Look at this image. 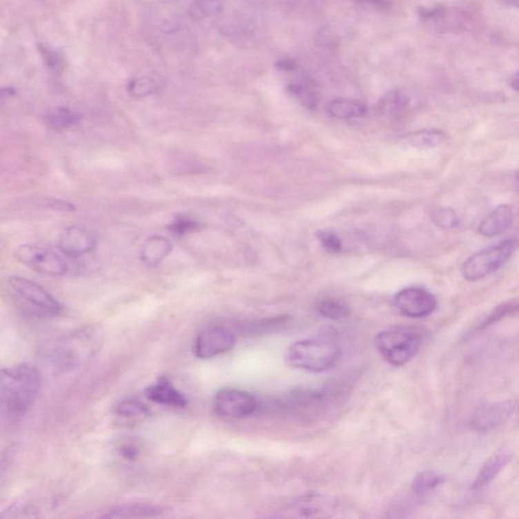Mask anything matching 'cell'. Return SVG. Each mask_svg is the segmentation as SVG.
I'll use <instances>...</instances> for the list:
<instances>
[{"mask_svg":"<svg viewBox=\"0 0 519 519\" xmlns=\"http://www.w3.org/2000/svg\"><path fill=\"white\" fill-rule=\"evenodd\" d=\"M41 374L31 364H19L1 371V413L4 422L21 420L34 405L41 389Z\"/></svg>","mask_w":519,"mask_h":519,"instance_id":"6da1fadb","label":"cell"},{"mask_svg":"<svg viewBox=\"0 0 519 519\" xmlns=\"http://www.w3.org/2000/svg\"><path fill=\"white\" fill-rule=\"evenodd\" d=\"M516 179H518V181L519 182V172L516 173Z\"/></svg>","mask_w":519,"mask_h":519,"instance_id":"74e56055","label":"cell"},{"mask_svg":"<svg viewBox=\"0 0 519 519\" xmlns=\"http://www.w3.org/2000/svg\"><path fill=\"white\" fill-rule=\"evenodd\" d=\"M17 261L39 273L50 276H61L68 267L66 262L53 251L32 244H21L14 252Z\"/></svg>","mask_w":519,"mask_h":519,"instance_id":"8992f818","label":"cell"},{"mask_svg":"<svg viewBox=\"0 0 519 519\" xmlns=\"http://www.w3.org/2000/svg\"><path fill=\"white\" fill-rule=\"evenodd\" d=\"M222 12V0H193L188 8V14L194 19L215 17Z\"/></svg>","mask_w":519,"mask_h":519,"instance_id":"603a6c76","label":"cell"},{"mask_svg":"<svg viewBox=\"0 0 519 519\" xmlns=\"http://www.w3.org/2000/svg\"><path fill=\"white\" fill-rule=\"evenodd\" d=\"M213 407L219 416L229 419L246 418L256 412L259 404L256 398L237 389H224L216 393Z\"/></svg>","mask_w":519,"mask_h":519,"instance_id":"52a82bcc","label":"cell"},{"mask_svg":"<svg viewBox=\"0 0 519 519\" xmlns=\"http://www.w3.org/2000/svg\"><path fill=\"white\" fill-rule=\"evenodd\" d=\"M432 220L436 226L443 229H453L460 224V218L453 209L449 207H439L432 212Z\"/></svg>","mask_w":519,"mask_h":519,"instance_id":"4316f807","label":"cell"},{"mask_svg":"<svg viewBox=\"0 0 519 519\" xmlns=\"http://www.w3.org/2000/svg\"><path fill=\"white\" fill-rule=\"evenodd\" d=\"M146 395L149 401L173 408L184 409L188 405L183 393H179L166 378H162L157 384L146 389Z\"/></svg>","mask_w":519,"mask_h":519,"instance_id":"4fadbf2b","label":"cell"},{"mask_svg":"<svg viewBox=\"0 0 519 519\" xmlns=\"http://www.w3.org/2000/svg\"><path fill=\"white\" fill-rule=\"evenodd\" d=\"M235 344V335L226 326H208L195 339L194 354L200 359L213 358L231 351Z\"/></svg>","mask_w":519,"mask_h":519,"instance_id":"ba28073f","label":"cell"},{"mask_svg":"<svg viewBox=\"0 0 519 519\" xmlns=\"http://www.w3.org/2000/svg\"><path fill=\"white\" fill-rule=\"evenodd\" d=\"M510 86L516 92H519V70L516 71L510 79Z\"/></svg>","mask_w":519,"mask_h":519,"instance_id":"836d02e7","label":"cell"},{"mask_svg":"<svg viewBox=\"0 0 519 519\" xmlns=\"http://www.w3.org/2000/svg\"><path fill=\"white\" fill-rule=\"evenodd\" d=\"M341 355L340 343L336 337L321 334L289 346L285 353V362L294 369L321 373L336 366Z\"/></svg>","mask_w":519,"mask_h":519,"instance_id":"7a4b0ae2","label":"cell"},{"mask_svg":"<svg viewBox=\"0 0 519 519\" xmlns=\"http://www.w3.org/2000/svg\"><path fill=\"white\" fill-rule=\"evenodd\" d=\"M288 92L293 96L297 97L300 103L306 109L313 110L317 107V99L315 92L304 88L302 84H293L288 86Z\"/></svg>","mask_w":519,"mask_h":519,"instance_id":"f1b7e54d","label":"cell"},{"mask_svg":"<svg viewBox=\"0 0 519 519\" xmlns=\"http://www.w3.org/2000/svg\"><path fill=\"white\" fill-rule=\"evenodd\" d=\"M164 508L150 503L132 502L120 504L101 511L97 518H159L164 514Z\"/></svg>","mask_w":519,"mask_h":519,"instance_id":"7c38bea8","label":"cell"},{"mask_svg":"<svg viewBox=\"0 0 519 519\" xmlns=\"http://www.w3.org/2000/svg\"><path fill=\"white\" fill-rule=\"evenodd\" d=\"M398 311L411 319H422L432 315L438 308L433 294L419 287H409L400 291L393 300Z\"/></svg>","mask_w":519,"mask_h":519,"instance_id":"9c48e42d","label":"cell"},{"mask_svg":"<svg viewBox=\"0 0 519 519\" xmlns=\"http://www.w3.org/2000/svg\"><path fill=\"white\" fill-rule=\"evenodd\" d=\"M172 243L166 237L155 235L149 237L141 248V260L149 266L161 263L170 255Z\"/></svg>","mask_w":519,"mask_h":519,"instance_id":"2e32d148","label":"cell"},{"mask_svg":"<svg viewBox=\"0 0 519 519\" xmlns=\"http://www.w3.org/2000/svg\"><path fill=\"white\" fill-rule=\"evenodd\" d=\"M498 1H500L504 6L519 8V0H498Z\"/></svg>","mask_w":519,"mask_h":519,"instance_id":"e575fe53","label":"cell"},{"mask_svg":"<svg viewBox=\"0 0 519 519\" xmlns=\"http://www.w3.org/2000/svg\"><path fill=\"white\" fill-rule=\"evenodd\" d=\"M119 451H120V454L123 458H126V460H133L139 454V447L136 443L128 441V442H125L124 444L121 445Z\"/></svg>","mask_w":519,"mask_h":519,"instance_id":"4dcf8cb0","label":"cell"},{"mask_svg":"<svg viewBox=\"0 0 519 519\" xmlns=\"http://www.w3.org/2000/svg\"><path fill=\"white\" fill-rule=\"evenodd\" d=\"M159 88V84L153 77H140L132 79L129 81L127 90L130 96L141 99L155 94Z\"/></svg>","mask_w":519,"mask_h":519,"instance_id":"d4e9b609","label":"cell"},{"mask_svg":"<svg viewBox=\"0 0 519 519\" xmlns=\"http://www.w3.org/2000/svg\"><path fill=\"white\" fill-rule=\"evenodd\" d=\"M168 228L172 231L174 235L178 237H183L187 233H192L198 228V222H195L189 216L178 215L168 224Z\"/></svg>","mask_w":519,"mask_h":519,"instance_id":"83f0119b","label":"cell"},{"mask_svg":"<svg viewBox=\"0 0 519 519\" xmlns=\"http://www.w3.org/2000/svg\"><path fill=\"white\" fill-rule=\"evenodd\" d=\"M445 482L444 476L435 471H424L415 478L412 484L413 494L422 497L429 494Z\"/></svg>","mask_w":519,"mask_h":519,"instance_id":"ffe728a7","label":"cell"},{"mask_svg":"<svg viewBox=\"0 0 519 519\" xmlns=\"http://www.w3.org/2000/svg\"><path fill=\"white\" fill-rule=\"evenodd\" d=\"M409 99L399 90L389 92L378 105V113L386 119H393L399 116L408 106Z\"/></svg>","mask_w":519,"mask_h":519,"instance_id":"d6986e66","label":"cell"},{"mask_svg":"<svg viewBox=\"0 0 519 519\" xmlns=\"http://www.w3.org/2000/svg\"><path fill=\"white\" fill-rule=\"evenodd\" d=\"M374 344L389 365L400 367L418 353L423 344V335L417 329H391L378 333Z\"/></svg>","mask_w":519,"mask_h":519,"instance_id":"3957f363","label":"cell"},{"mask_svg":"<svg viewBox=\"0 0 519 519\" xmlns=\"http://www.w3.org/2000/svg\"><path fill=\"white\" fill-rule=\"evenodd\" d=\"M8 285L19 304L31 315L39 317H57L62 306L46 289L23 277H10Z\"/></svg>","mask_w":519,"mask_h":519,"instance_id":"277c9868","label":"cell"},{"mask_svg":"<svg viewBox=\"0 0 519 519\" xmlns=\"http://www.w3.org/2000/svg\"><path fill=\"white\" fill-rule=\"evenodd\" d=\"M357 1L367 2V3H373L378 6H386V0H357Z\"/></svg>","mask_w":519,"mask_h":519,"instance_id":"d590c367","label":"cell"},{"mask_svg":"<svg viewBox=\"0 0 519 519\" xmlns=\"http://www.w3.org/2000/svg\"><path fill=\"white\" fill-rule=\"evenodd\" d=\"M516 248V239H508L476 253L462 264V277L470 282L486 278L503 267Z\"/></svg>","mask_w":519,"mask_h":519,"instance_id":"5b68a950","label":"cell"},{"mask_svg":"<svg viewBox=\"0 0 519 519\" xmlns=\"http://www.w3.org/2000/svg\"><path fill=\"white\" fill-rule=\"evenodd\" d=\"M317 311L322 317L333 320V321H340L349 315V309L345 304H342L339 300H331V298L321 302L317 306Z\"/></svg>","mask_w":519,"mask_h":519,"instance_id":"484cf974","label":"cell"},{"mask_svg":"<svg viewBox=\"0 0 519 519\" xmlns=\"http://www.w3.org/2000/svg\"><path fill=\"white\" fill-rule=\"evenodd\" d=\"M277 67L281 70L291 71L296 68L295 62L292 61L291 59H282L278 61Z\"/></svg>","mask_w":519,"mask_h":519,"instance_id":"d6a6232c","label":"cell"},{"mask_svg":"<svg viewBox=\"0 0 519 519\" xmlns=\"http://www.w3.org/2000/svg\"><path fill=\"white\" fill-rule=\"evenodd\" d=\"M511 402L488 404L478 409L470 420V427L476 431H490L504 423L513 413Z\"/></svg>","mask_w":519,"mask_h":519,"instance_id":"30bf717a","label":"cell"},{"mask_svg":"<svg viewBox=\"0 0 519 519\" xmlns=\"http://www.w3.org/2000/svg\"><path fill=\"white\" fill-rule=\"evenodd\" d=\"M317 237L326 252L336 254L342 250L341 239L335 233H330V231H319Z\"/></svg>","mask_w":519,"mask_h":519,"instance_id":"f546056e","label":"cell"},{"mask_svg":"<svg viewBox=\"0 0 519 519\" xmlns=\"http://www.w3.org/2000/svg\"><path fill=\"white\" fill-rule=\"evenodd\" d=\"M46 121L47 124L52 129L64 130L79 124L81 116L68 108L60 107L49 111L46 116Z\"/></svg>","mask_w":519,"mask_h":519,"instance_id":"44dd1931","label":"cell"},{"mask_svg":"<svg viewBox=\"0 0 519 519\" xmlns=\"http://www.w3.org/2000/svg\"><path fill=\"white\" fill-rule=\"evenodd\" d=\"M513 222V211L508 205H499L492 212L488 214L479 227L478 231L480 235L486 237H494L505 233Z\"/></svg>","mask_w":519,"mask_h":519,"instance_id":"9a60e30c","label":"cell"},{"mask_svg":"<svg viewBox=\"0 0 519 519\" xmlns=\"http://www.w3.org/2000/svg\"><path fill=\"white\" fill-rule=\"evenodd\" d=\"M96 239L92 233L79 226L64 229L60 235L59 248L68 257H81L92 252Z\"/></svg>","mask_w":519,"mask_h":519,"instance_id":"8fae6325","label":"cell"},{"mask_svg":"<svg viewBox=\"0 0 519 519\" xmlns=\"http://www.w3.org/2000/svg\"><path fill=\"white\" fill-rule=\"evenodd\" d=\"M3 90H6V92H8V94L2 95V97H3L14 96V95L16 94V90H12V88H3Z\"/></svg>","mask_w":519,"mask_h":519,"instance_id":"8d00e7d4","label":"cell"},{"mask_svg":"<svg viewBox=\"0 0 519 519\" xmlns=\"http://www.w3.org/2000/svg\"><path fill=\"white\" fill-rule=\"evenodd\" d=\"M447 139L444 132L438 129H424L407 134L404 141L419 149L433 148L441 146Z\"/></svg>","mask_w":519,"mask_h":519,"instance_id":"ac0fdd59","label":"cell"},{"mask_svg":"<svg viewBox=\"0 0 519 519\" xmlns=\"http://www.w3.org/2000/svg\"><path fill=\"white\" fill-rule=\"evenodd\" d=\"M516 315H519V298L508 300V302H504V304H501L500 306L493 309L480 324L478 330H485V329L499 323L506 317H513Z\"/></svg>","mask_w":519,"mask_h":519,"instance_id":"7402d4cb","label":"cell"},{"mask_svg":"<svg viewBox=\"0 0 519 519\" xmlns=\"http://www.w3.org/2000/svg\"><path fill=\"white\" fill-rule=\"evenodd\" d=\"M41 50H42L43 55H44V58L47 60V63L50 66H56L58 64V59L59 58H58V56H56L54 52L50 51L49 49L43 48V47Z\"/></svg>","mask_w":519,"mask_h":519,"instance_id":"1f68e13d","label":"cell"},{"mask_svg":"<svg viewBox=\"0 0 519 519\" xmlns=\"http://www.w3.org/2000/svg\"><path fill=\"white\" fill-rule=\"evenodd\" d=\"M328 113L333 118L340 120L361 118L366 114V106L361 101L353 99H339L331 101L328 105Z\"/></svg>","mask_w":519,"mask_h":519,"instance_id":"e0dca14e","label":"cell"},{"mask_svg":"<svg viewBox=\"0 0 519 519\" xmlns=\"http://www.w3.org/2000/svg\"><path fill=\"white\" fill-rule=\"evenodd\" d=\"M115 412L119 416L125 418H146L150 415V411L139 400L130 398L121 401L115 409Z\"/></svg>","mask_w":519,"mask_h":519,"instance_id":"cb8c5ba5","label":"cell"},{"mask_svg":"<svg viewBox=\"0 0 519 519\" xmlns=\"http://www.w3.org/2000/svg\"><path fill=\"white\" fill-rule=\"evenodd\" d=\"M511 458L512 453L507 449H499L493 454L476 477L473 484V490L480 491L490 485L496 479L497 476L509 464Z\"/></svg>","mask_w":519,"mask_h":519,"instance_id":"5bb4252c","label":"cell"}]
</instances>
